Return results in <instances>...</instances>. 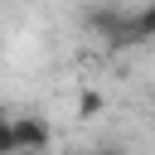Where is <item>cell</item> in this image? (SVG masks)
Here are the masks:
<instances>
[{
    "mask_svg": "<svg viewBox=\"0 0 155 155\" xmlns=\"http://www.w3.org/2000/svg\"><path fill=\"white\" fill-rule=\"evenodd\" d=\"M48 140H53V131H48L44 116H29V111L15 116V150H19V155H44Z\"/></svg>",
    "mask_w": 155,
    "mask_h": 155,
    "instance_id": "obj_1",
    "label": "cell"
},
{
    "mask_svg": "<svg viewBox=\"0 0 155 155\" xmlns=\"http://www.w3.org/2000/svg\"><path fill=\"white\" fill-rule=\"evenodd\" d=\"M0 155H19L15 150V116L10 111H0Z\"/></svg>",
    "mask_w": 155,
    "mask_h": 155,
    "instance_id": "obj_2",
    "label": "cell"
},
{
    "mask_svg": "<svg viewBox=\"0 0 155 155\" xmlns=\"http://www.w3.org/2000/svg\"><path fill=\"white\" fill-rule=\"evenodd\" d=\"M97 111H102V92H92V87L78 92V116H97Z\"/></svg>",
    "mask_w": 155,
    "mask_h": 155,
    "instance_id": "obj_3",
    "label": "cell"
}]
</instances>
